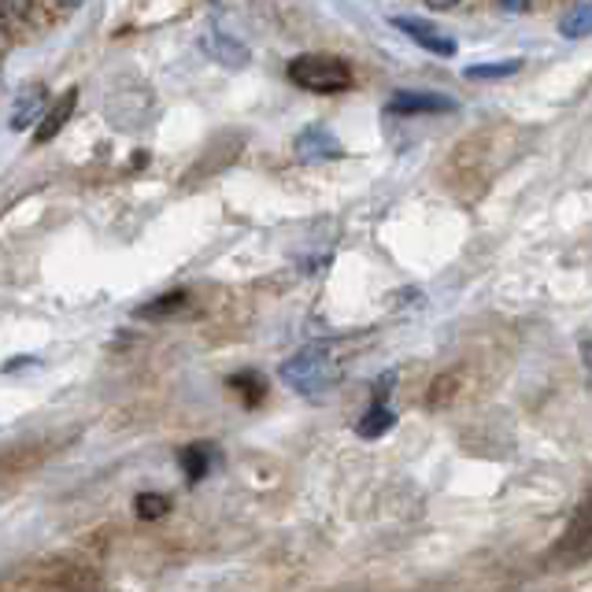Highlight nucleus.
Returning <instances> with one entry per match:
<instances>
[{"mask_svg": "<svg viewBox=\"0 0 592 592\" xmlns=\"http://www.w3.org/2000/svg\"><path fill=\"white\" fill-rule=\"evenodd\" d=\"M134 507H137V518H163L167 511H171V500L160 493H141L134 500Z\"/></svg>", "mask_w": 592, "mask_h": 592, "instance_id": "2eb2a0df", "label": "nucleus"}, {"mask_svg": "<svg viewBox=\"0 0 592 592\" xmlns=\"http://www.w3.org/2000/svg\"><path fill=\"white\" fill-rule=\"evenodd\" d=\"M289 82L304 93L334 97V93H345L352 86V67L334 52H304V56L289 60Z\"/></svg>", "mask_w": 592, "mask_h": 592, "instance_id": "f257e3e1", "label": "nucleus"}, {"mask_svg": "<svg viewBox=\"0 0 592 592\" xmlns=\"http://www.w3.org/2000/svg\"><path fill=\"white\" fill-rule=\"evenodd\" d=\"M389 115H452L459 112V101L448 97V93H433V89H404L397 93L393 101L385 104Z\"/></svg>", "mask_w": 592, "mask_h": 592, "instance_id": "20e7f679", "label": "nucleus"}, {"mask_svg": "<svg viewBox=\"0 0 592 592\" xmlns=\"http://www.w3.org/2000/svg\"><path fill=\"white\" fill-rule=\"evenodd\" d=\"M74 104H78V93H67V97H60L52 108L45 112V119H41V126H38V134H34V141L38 145H45V141H52L63 126H67V119H71V112H74Z\"/></svg>", "mask_w": 592, "mask_h": 592, "instance_id": "6e6552de", "label": "nucleus"}, {"mask_svg": "<svg viewBox=\"0 0 592 592\" xmlns=\"http://www.w3.org/2000/svg\"><path fill=\"white\" fill-rule=\"evenodd\" d=\"M34 12V0H0V15L8 19V23H23Z\"/></svg>", "mask_w": 592, "mask_h": 592, "instance_id": "a211bd4d", "label": "nucleus"}, {"mask_svg": "<svg viewBox=\"0 0 592 592\" xmlns=\"http://www.w3.org/2000/svg\"><path fill=\"white\" fill-rule=\"evenodd\" d=\"M459 0H430V8H456Z\"/></svg>", "mask_w": 592, "mask_h": 592, "instance_id": "412c9836", "label": "nucleus"}, {"mask_svg": "<svg viewBox=\"0 0 592 592\" xmlns=\"http://www.w3.org/2000/svg\"><path fill=\"white\" fill-rule=\"evenodd\" d=\"M522 63L526 60H496V63H474V67L463 71V78H471V82H500V78H511V74L522 71Z\"/></svg>", "mask_w": 592, "mask_h": 592, "instance_id": "9b49d317", "label": "nucleus"}, {"mask_svg": "<svg viewBox=\"0 0 592 592\" xmlns=\"http://www.w3.org/2000/svg\"><path fill=\"white\" fill-rule=\"evenodd\" d=\"M186 304H189L186 293H167V296H160L156 304H145V308H137V315H141V319H163V315L182 311Z\"/></svg>", "mask_w": 592, "mask_h": 592, "instance_id": "4468645a", "label": "nucleus"}, {"mask_svg": "<svg viewBox=\"0 0 592 592\" xmlns=\"http://www.w3.org/2000/svg\"><path fill=\"white\" fill-rule=\"evenodd\" d=\"M500 4L507 8V12H526V8H530V0H500Z\"/></svg>", "mask_w": 592, "mask_h": 592, "instance_id": "aec40b11", "label": "nucleus"}, {"mask_svg": "<svg viewBox=\"0 0 592 592\" xmlns=\"http://www.w3.org/2000/svg\"><path fill=\"white\" fill-rule=\"evenodd\" d=\"M400 34L404 38H411L415 41L419 49H426V52H433V56H456V41H452L444 30H437L433 23H426V19H415V15H393L389 19Z\"/></svg>", "mask_w": 592, "mask_h": 592, "instance_id": "423d86ee", "label": "nucleus"}, {"mask_svg": "<svg viewBox=\"0 0 592 592\" xmlns=\"http://www.w3.org/2000/svg\"><path fill=\"white\" fill-rule=\"evenodd\" d=\"M45 101H49V89L41 86V82H30V86L19 89L12 101V130H27L30 123H38Z\"/></svg>", "mask_w": 592, "mask_h": 592, "instance_id": "0eeeda50", "label": "nucleus"}, {"mask_svg": "<svg viewBox=\"0 0 592 592\" xmlns=\"http://www.w3.org/2000/svg\"><path fill=\"white\" fill-rule=\"evenodd\" d=\"M559 34H563L567 41H578V38L592 34V0H585V4H574L563 19H559Z\"/></svg>", "mask_w": 592, "mask_h": 592, "instance_id": "f8f14e48", "label": "nucleus"}, {"mask_svg": "<svg viewBox=\"0 0 592 592\" xmlns=\"http://www.w3.org/2000/svg\"><path fill=\"white\" fill-rule=\"evenodd\" d=\"M456 382H459L456 374H441L437 382L430 385V408H444V404H452V397H456V389H452V385H456Z\"/></svg>", "mask_w": 592, "mask_h": 592, "instance_id": "f3484780", "label": "nucleus"}, {"mask_svg": "<svg viewBox=\"0 0 592 592\" xmlns=\"http://www.w3.org/2000/svg\"><path fill=\"white\" fill-rule=\"evenodd\" d=\"M296 160L300 163H330V160H341L345 156V145L337 141L334 130H326L323 123L308 126V130L296 134Z\"/></svg>", "mask_w": 592, "mask_h": 592, "instance_id": "39448f33", "label": "nucleus"}, {"mask_svg": "<svg viewBox=\"0 0 592 592\" xmlns=\"http://www.w3.org/2000/svg\"><path fill=\"white\" fill-rule=\"evenodd\" d=\"M230 385H241L237 393L245 397V404H260L263 389H267V385H263V378L252 374V370H249V374H234V378H230Z\"/></svg>", "mask_w": 592, "mask_h": 592, "instance_id": "dca6fc26", "label": "nucleus"}, {"mask_svg": "<svg viewBox=\"0 0 592 592\" xmlns=\"http://www.w3.org/2000/svg\"><path fill=\"white\" fill-rule=\"evenodd\" d=\"M56 4H63V8H82V0H56Z\"/></svg>", "mask_w": 592, "mask_h": 592, "instance_id": "4be33fe9", "label": "nucleus"}, {"mask_svg": "<svg viewBox=\"0 0 592 592\" xmlns=\"http://www.w3.org/2000/svg\"><path fill=\"white\" fill-rule=\"evenodd\" d=\"M282 382L293 385L296 393H319L334 382V356H330V345H308L300 348L293 359L282 363Z\"/></svg>", "mask_w": 592, "mask_h": 592, "instance_id": "f03ea898", "label": "nucleus"}, {"mask_svg": "<svg viewBox=\"0 0 592 592\" xmlns=\"http://www.w3.org/2000/svg\"><path fill=\"white\" fill-rule=\"evenodd\" d=\"M581 359H585V367L592 370V334L581 337Z\"/></svg>", "mask_w": 592, "mask_h": 592, "instance_id": "6ab92c4d", "label": "nucleus"}, {"mask_svg": "<svg viewBox=\"0 0 592 592\" xmlns=\"http://www.w3.org/2000/svg\"><path fill=\"white\" fill-rule=\"evenodd\" d=\"M585 559H592V500L578 507V515L570 518V526L559 537V545L552 548L548 563L552 570H570V567H581Z\"/></svg>", "mask_w": 592, "mask_h": 592, "instance_id": "7ed1b4c3", "label": "nucleus"}, {"mask_svg": "<svg viewBox=\"0 0 592 592\" xmlns=\"http://www.w3.org/2000/svg\"><path fill=\"white\" fill-rule=\"evenodd\" d=\"M211 463H215V452H211V444H189V448L182 452V471H186L189 482L208 478Z\"/></svg>", "mask_w": 592, "mask_h": 592, "instance_id": "ddd939ff", "label": "nucleus"}, {"mask_svg": "<svg viewBox=\"0 0 592 592\" xmlns=\"http://www.w3.org/2000/svg\"><path fill=\"white\" fill-rule=\"evenodd\" d=\"M204 49L215 56L219 63H226V67H245L249 63V49L241 45V41H234L230 34H222V30H215V34H208V41H204Z\"/></svg>", "mask_w": 592, "mask_h": 592, "instance_id": "1a4fd4ad", "label": "nucleus"}, {"mask_svg": "<svg viewBox=\"0 0 592 592\" xmlns=\"http://www.w3.org/2000/svg\"><path fill=\"white\" fill-rule=\"evenodd\" d=\"M393 422H397L393 408H389L385 400H374V404L367 408V415L359 419L356 433H359V437H363V441H378V437H382V433L393 430Z\"/></svg>", "mask_w": 592, "mask_h": 592, "instance_id": "9d476101", "label": "nucleus"}]
</instances>
